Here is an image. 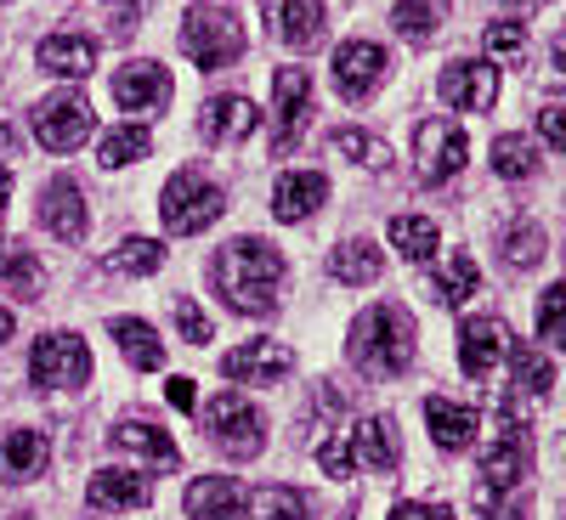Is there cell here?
Masks as SVG:
<instances>
[{"instance_id":"6da1fadb","label":"cell","mask_w":566,"mask_h":520,"mask_svg":"<svg viewBox=\"0 0 566 520\" xmlns=\"http://www.w3.org/2000/svg\"><path fill=\"white\" fill-rule=\"evenodd\" d=\"M216 289L232 311L244 317H266L277 306V289H283V255L266 244V238H232L221 255H216Z\"/></svg>"},{"instance_id":"7a4b0ae2","label":"cell","mask_w":566,"mask_h":520,"mask_svg":"<svg viewBox=\"0 0 566 520\" xmlns=\"http://www.w3.org/2000/svg\"><path fill=\"white\" fill-rule=\"evenodd\" d=\"M352 362L368 373V380H397V373L413 368V317L386 300V306H368L352 322Z\"/></svg>"},{"instance_id":"3957f363","label":"cell","mask_w":566,"mask_h":520,"mask_svg":"<svg viewBox=\"0 0 566 520\" xmlns=\"http://www.w3.org/2000/svg\"><path fill=\"white\" fill-rule=\"evenodd\" d=\"M227 210V193L205 176V170H176L165 181L159 193V215H165V232H176V238H193V232H205L210 221H221Z\"/></svg>"},{"instance_id":"277c9868","label":"cell","mask_w":566,"mask_h":520,"mask_svg":"<svg viewBox=\"0 0 566 520\" xmlns=\"http://www.w3.org/2000/svg\"><path fill=\"white\" fill-rule=\"evenodd\" d=\"M181 52L193 57L205 74H216L232 57H244V29L221 7H199V12H187V23H181Z\"/></svg>"},{"instance_id":"5b68a950","label":"cell","mask_w":566,"mask_h":520,"mask_svg":"<svg viewBox=\"0 0 566 520\" xmlns=\"http://www.w3.org/2000/svg\"><path fill=\"white\" fill-rule=\"evenodd\" d=\"M205 424H210L216 447H227L232 458H255V453L266 447V418H261L239 391H221V396L205 407Z\"/></svg>"},{"instance_id":"8992f818","label":"cell","mask_w":566,"mask_h":520,"mask_svg":"<svg viewBox=\"0 0 566 520\" xmlns=\"http://www.w3.org/2000/svg\"><path fill=\"white\" fill-rule=\"evenodd\" d=\"M29 373H34V385H45V391H74V385H85L91 380V346L80 340V335H40L34 340V357H29Z\"/></svg>"},{"instance_id":"52a82bcc","label":"cell","mask_w":566,"mask_h":520,"mask_svg":"<svg viewBox=\"0 0 566 520\" xmlns=\"http://www.w3.org/2000/svg\"><path fill=\"white\" fill-rule=\"evenodd\" d=\"M464 159H470V141H464V130H459L453 119H424V125L413 130V165H419V181H424V187L459 176Z\"/></svg>"},{"instance_id":"ba28073f","label":"cell","mask_w":566,"mask_h":520,"mask_svg":"<svg viewBox=\"0 0 566 520\" xmlns=\"http://www.w3.org/2000/svg\"><path fill=\"white\" fill-rule=\"evenodd\" d=\"M533 469V447H527V431L515 418H504V436L482 453V492L476 498H499V492H522Z\"/></svg>"},{"instance_id":"9c48e42d","label":"cell","mask_w":566,"mask_h":520,"mask_svg":"<svg viewBox=\"0 0 566 520\" xmlns=\"http://www.w3.org/2000/svg\"><path fill=\"white\" fill-rule=\"evenodd\" d=\"M34 136H40V148H52V153L85 148V136H91V103L74 97V91H63V97H45V103L34 108Z\"/></svg>"},{"instance_id":"30bf717a","label":"cell","mask_w":566,"mask_h":520,"mask_svg":"<svg viewBox=\"0 0 566 520\" xmlns=\"http://www.w3.org/2000/svg\"><path fill=\"white\" fill-rule=\"evenodd\" d=\"M272 108H277L272 153H290L306 130V114H312V74L306 68H277L272 74Z\"/></svg>"},{"instance_id":"8fae6325","label":"cell","mask_w":566,"mask_h":520,"mask_svg":"<svg viewBox=\"0 0 566 520\" xmlns=\"http://www.w3.org/2000/svg\"><path fill=\"white\" fill-rule=\"evenodd\" d=\"M437 97H442L448 108H459V114H488V108L499 103V68H493V63H470V57H459V63L442 68Z\"/></svg>"},{"instance_id":"7c38bea8","label":"cell","mask_w":566,"mask_h":520,"mask_svg":"<svg viewBox=\"0 0 566 520\" xmlns=\"http://www.w3.org/2000/svg\"><path fill=\"white\" fill-rule=\"evenodd\" d=\"M510 322L504 317H470L459 328V368L470 373V380H488V373L510 357Z\"/></svg>"},{"instance_id":"4fadbf2b","label":"cell","mask_w":566,"mask_h":520,"mask_svg":"<svg viewBox=\"0 0 566 520\" xmlns=\"http://www.w3.org/2000/svg\"><path fill=\"white\" fill-rule=\"evenodd\" d=\"M290 368H295V351L277 340H244L239 351L221 357V373L232 385H277Z\"/></svg>"},{"instance_id":"5bb4252c","label":"cell","mask_w":566,"mask_h":520,"mask_svg":"<svg viewBox=\"0 0 566 520\" xmlns=\"http://www.w3.org/2000/svg\"><path fill=\"white\" fill-rule=\"evenodd\" d=\"M391 57H386V45H374V40H346L340 52H335V85H340V97L363 103L368 91H380Z\"/></svg>"},{"instance_id":"9a60e30c","label":"cell","mask_w":566,"mask_h":520,"mask_svg":"<svg viewBox=\"0 0 566 520\" xmlns=\"http://www.w3.org/2000/svg\"><path fill=\"white\" fill-rule=\"evenodd\" d=\"M40 226L52 232L57 244H80V238H85L91 215H85V199H80V187H74L69 176H57V181L40 187Z\"/></svg>"},{"instance_id":"2e32d148","label":"cell","mask_w":566,"mask_h":520,"mask_svg":"<svg viewBox=\"0 0 566 520\" xmlns=\"http://www.w3.org/2000/svg\"><path fill=\"white\" fill-rule=\"evenodd\" d=\"M114 103L125 114H159V108H170V74L159 63H125L114 74Z\"/></svg>"},{"instance_id":"e0dca14e","label":"cell","mask_w":566,"mask_h":520,"mask_svg":"<svg viewBox=\"0 0 566 520\" xmlns=\"http://www.w3.org/2000/svg\"><path fill=\"white\" fill-rule=\"evenodd\" d=\"M352 464L374 469V476H391V469L402 464V442H397V424H391L386 413L363 418L357 431H352Z\"/></svg>"},{"instance_id":"ac0fdd59","label":"cell","mask_w":566,"mask_h":520,"mask_svg":"<svg viewBox=\"0 0 566 520\" xmlns=\"http://www.w3.org/2000/svg\"><path fill=\"white\" fill-rule=\"evenodd\" d=\"M108 442H114L119 453H142V458H148L154 469H165V476H170V469H181V447H176V442L159 431L154 418H119Z\"/></svg>"},{"instance_id":"d6986e66","label":"cell","mask_w":566,"mask_h":520,"mask_svg":"<svg viewBox=\"0 0 566 520\" xmlns=\"http://www.w3.org/2000/svg\"><path fill=\"white\" fill-rule=\"evenodd\" d=\"M424 424H431V442H437L442 453H464L470 442H476V431H482L476 407H459V402H448V396L424 402Z\"/></svg>"},{"instance_id":"ffe728a7","label":"cell","mask_w":566,"mask_h":520,"mask_svg":"<svg viewBox=\"0 0 566 520\" xmlns=\"http://www.w3.org/2000/svg\"><path fill=\"white\" fill-rule=\"evenodd\" d=\"M323 199H328V181L317 170H290V176H277V187H272V215L277 221H306Z\"/></svg>"},{"instance_id":"44dd1931","label":"cell","mask_w":566,"mask_h":520,"mask_svg":"<svg viewBox=\"0 0 566 520\" xmlns=\"http://www.w3.org/2000/svg\"><path fill=\"white\" fill-rule=\"evenodd\" d=\"M85 498L97 509H148L154 487H148V476H136V469H97L91 487H85Z\"/></svg>"},{"instance_id":"7402d4cb","label":"cell","mask_w":566,"mask_h":520,"mask_svg":"<svg viewBox=\"0 0 566 520\" xmlns=\"http://www.w3.org/2000/svg\"><path fill=\"white\" fill-rule=\"evenodd\" d=\"M255 125H261V114H255L250 97H210L205 114H199V136L205 141H244Z\"/></svg>"},{"instance_id":"603a6c76","label":"cell","mask_w":566,"mask_h":520,"mask_svg":"<svg viewBox=\"0 0 566 520\" xmlns=\"http://www.w3.org/2000/svg\"><path fill=\"white\" fill-rule=\"evenodd\" d=\"M187 514L193 520H244V492L232 476H199L187 487Z\"/></svg>"},{"instance_id":"cb8c5ba5","label":"cell","mask_w":566,"mask_h":520,"mask_svg":"<svg viewBox=\"0 0 566 520\" xmlns=\"http://www.w3.org/2000/svg\"><path fill=\"white\" fill-rule=\"evenodd\" d=\"M40 68L45 74H63V79H85V74H97V45H91L85 34H52V40H40Z\"/></svg>"},{"instance_id":"d4e9b609","label":"cell","mask_w":566,"mask_h":520,"mask_svg":"<svg viewBox=\"0 0 566 520\" xmlns=\"http://www.w3.org/2000/svg\"><path fill=\"white\" fill-rule=\"evenodd\" d=\"M272 34L283 45H295V52L317 45L323 40V0H277L272 7Z\"/></svg>"},{"instance_id":"484cf974","label":"cell","mask_w":566,"mask_h":520,"mask_svg":"<svg viewBox=\"0 0 566 520\" xmlns=\"http://www.w3.org/2000/svg\"><path fill=\"white\" fill-rule=\"evenodd\" d=\"M45 458H52V442L40 431H7V442H0V481H34Z\"/></svg>"},{"instance_id":"4316f807","label":"cell","mask_w":566,"mask_h":520,"mask_svg":"<svg viewBox=\"0 0 566 520\" xmlns=\"http://www.w3.org/2000/svg\"><path fill=\"white\" fill-rule=\"evenodd\" d=\"M0 283L18 300H40L45 295V266L29 244H0Z\"/></svg>"},{"instance_id":"83f0119b","label":"cell","mask_w":566,"mask_h":520,"mask_svg":"<svg viewBox=\"0 0 566 520\" xmlns=\"http://www.w3.org/2000/svg\"><path fill=\"white\" fill-rule=\"evenodd\" d=\"M108 335L119 340V351H125V362H130V368H142V373L165 368V340H159L142 317H114V322H108Z\"/></svg>"},{"instance_id":"f1b7e54d","label":"cell","mask_w":566,"mask_h":520,"mask_svg":"<svg viewBox=\"0 0 566 520\" xmlns=\"http://www.w3.org/2000/svg\"><path fill=\"white\" fill-rule=\"evenodd\" d=\"M380 272H386V255L368 238H346L340 250H328V277L335 283H374Z\"/></svg>"},{"instance_id":"f546056e","label":"cell","mask_w":566,"mask_h":520,"mask_svg":"<svg viewBox=\"0 0 566 520\" xmlns=\"http://www.w3.org/2000/svg\"><path fill=\"white\" fill-rule=\"evenodd\" d=\"M476 289H482V272H476V261H470L464 250H453V255L442 261V272L431 277V295H437L442 306H464Z\"/></svg>"},{"instance_id":"4dcf8cb0","label":"cell","mask_w":566,"mask_h":520,"mask_svg":"<svg viewBox=\"0 0 566 520\" xmlns=\"http://www.w3.org/2000/svg\"><path fill=\"white\" fill-rule=\"evenodd\" d=\"M397 34L424 45V40H437V29L448 23V0H397V12H391Z\"/></svg>"},{"instance_id":"1f68e13d","label":"cell","mask_w":566,"mask_h":520,"mask_svg":"<svg viewBox=\"0 0 566 520\" xmlns=\"http://www.w3.org/2000/svg\"><path fill=\"white\" fill-rule=\"evenodd\" d=\"M391 244H397L402 261L424 266V261L437 255V221H431V215H397V221H391Z\"/></svg>"},{"instance_id":"d6a6232c","label":"cell","mask_w":566,"mask_h":520,"mask_svg":"<svg viewBox=\"0 0 566 520\" xmlns=\"http://www.w3.org/2000/svg\"><path fill=\"white\" fill-rule=\"evenodd\" d=\"M103 266L119 272V277H148V272L165 266V244H159V238H125L119 250H108Z\"/></svg>"},{"instance_id":"836d02e7","label":"cell","mask_w":566,"mask_h":520,"mask_svg":"<svg viewBox=\"0 0 566 520\" xmlns=\"http://www.w3.org/2000/svg\"><path fill=\"white\" fill-rule=\"evenodd\" d=\"M250 520H312V498L295 487H261L250 498Z\"/></svg>"},{"instance_id":"e575fe53","label":"cell","mask_w":566,"mask_h":520,"mask_svg":"<svg viewBox=\"0 0 566 520\" xmlns=\"http://www.w3.org/2000/svg\"><path fill=\"white\" fill-rule=\"evenodd\" d=\"M148 153H154V136L142 130V125H119V130H108V136L97 141V159H103L108 170L136 165V159H148Z\"/></svg>"},{"instance_id":"d590c367","label":"cell","mask_w":566,"mask_h":520,"mask_svg":"<svg viewBox=\"0 0 566 520\" xmlns=\"http://www.w3.org/2000/svg\"><path fill=\"white\" fill-rule=\"evenodd\" d=\"M493 170L504 176V181H527L533 170H538V148H533V136H499L493 141Z\"/></svg>"},{"instance_id":"8d00e7d4","label":"cell","mask_w":566,"mask_h":520,"mask_svg":"<svg viewBox=\"0 0 566 520\" xmlns=\"http://www.w3.org/2000/svg\"><path fill=\"white\" fill-rule=\"evenodd\" d=\"M510 368H515V391H527V396H549L555 368H549V357H544V351H533V346H510Z\"/></svg>"},{"instance_id":"74e56055","label":"cell","mask_w":566,"mask_h":520,"mask_svg":"<svg viewBox=\"0 0 566 520\" xmlns=\"http://www.w3.org/2000/svg\"><path fill=\"white\" fill-rule=\"evenodd\" d=\"M328 148L346 153L352 165H368V170H386L391 165V148H386L380 136H368V130H335V136H328Z\"/></svg>"},{"instance_id":"f35d334b","label":"cell","mask_w":566,"mask_h":520,"mask_svg":"<svg viewBox=\"0 0 566 520\" xmlns=\"http://www.w3.org/2000/svg\"><path fill=\"white\" fill-rule=\"evenodd\" d=\"M482 45H488V57L493 63H527V23H515V18H504V23H488V34H482Z\"/></svg>"},{"instance_id":"ab89813d","label":"cell","mask_w":566,"mask_h":520,"mask_svg":"<svg viewBox=\"0 0 566 520\" xmlns=\"http://www.w3.org/2000/svg\"><path fill=\"white\" fill-rule=\"evenodd\" d=\"M504 261H510L515 272H533V266L544 261V226L515 221V226L504 232Z\"/></svg>"},{"instance_id":"60d3db41","label":"cell","mask_w":566,"mask_h":520,"mask_svg":"<svg viewBox=\"0 0 566 520\" xmlns=\"http://www.w3.org/2000/svg\"><path fill=\"white\" fill-rule=\"evenodd\" d=\"M538 335L549 346H566V283H549L538 295Z\"/></svg>"},{"instance_id":"b9f144b4","label":"cell","mask_w":566,"mask_h":520,"mask_svg":"<svg viewBox=\"0 0 566 520\" xmlns=\"http://www.w3.org/2000/svg\"><path fill=\"white\" fill-rule=\"evenodd\" d=\"M476 503H482V520H527V492H499Z\"/></svg>"},{"instance_id":"7bdbcfd3","label":"cell","mask_w":566,"mask_h":520,"mask_svg":"<svg viewBox=\"0 0 566 520\" xmlns=\"http://www.w3.org/2000/svg\"><path fill=\"white\" fill-rule=\"evenodd\" d=\"M176 328H181V335L193 340V346H205V340H210V317H205L193 300H176Z\"/></svg>"},{"instance_id":"ee69618b","label":"cell","mask_w":566,"mask_h":520,"mask_svg":"<svg viewBox=\"0 0 566 520\" xmlns=\"http://www.w3.org/2000/svg\"><path fill=\"white\" fill-rule=\"evenodd\" d=\"M317 464H323V476H352V442H317Z\"/></svg>"},{"instance_id":"f6af8a7d","label":"cell","mask_w":566,"mask_h":520,"mask_svg":"<svg viewBox=\"0 0 566 520\" xmlns=\"http://www.w3.org/2000/svg\"><path fill=\"white\" fill-rule=\"evenodd\" d=\"M538 136L549 141V148L566 153V108H544V114H538Z\"/></svg>"},{"instance_id":"bcb514c9","label":"cell","mask_w":566,"mask_h":520,"mask_svg":"<svg viewBox=\"0 0 566 520\" xmlns=\"http://www.w3.org/2000/svg\"><path fill=\"white\" fill-rule=\"evenodd\" d=\"M391 520H453V509L448 503H397Z\"/></svg>"},{"instance_id":"7dc6e473","label":"cell","mask_w":566,"mask_h":520,"mask_svg":"<svg viewBox=\"0 0 566 520\" xmlns=\"http://www.w3.org/2000/svg\"><path fill=\"white\" fill-rule=\"evenodd\" d=\"M165 396H170V407L193 413V402H199V385H193V380H170V391H165Z\"/></svg>"},{"instance_id":"c3c4849f","label":"cell","mask_w":566,"mask_h":520,"mask_svg":"<svg viewBox=\"0 0 566 520\" xmlns=\"http://www.w3.org/2000/svg\"><path fill=\"white\" fill-rule=\"evenodd\" d=\"M18 148H23L18 130H12V125H0V159H18Z\"/></svg>"},{"instance_id":"681fc988","label":"cell","mask_w":566,"mask_h":520,"mask_svg":"<svg viewBox=\"0 0 566 520\" xmlns=\"http://www.w3.org/2000/svg\"><path fill=\"white\" fill-rule=\"evenodd\" d=\"M549 63H555V79H566V34L555 40V57H549Z\"/></svg>"},{"instance_id":"f907efd6","label":"cell","mask_w":566,"mask_h":520,"mask_svg":"<svg viewBox=\"0 0 566 520\" xmlns=\"http://www.w3.org/2000/svg\"><path fill=\"white\" fill-rule=\"evenodd\" d=\"M12 328H18V322H12V311L0 306V340H12Z\"/></svg>"},{"instance_id":"816d5d0a","label":"cell","mask_w":566,"mask_h":520,"mask_svg":"<svg viewBox=\"0 0 566 520\" xmlns=\"http://www.w3.org/2000/svg\"><path fill=\"white\" fill-rule=\"evenodd\" d=\"M108 7H114V12H119V18H130V12H136V7H142V0H108Z\"/></svg>"},{"instance_id":"f5cc1de1","label":"cell","mask_w":566,"mask_h":520,"mask_svg":"<svg viewBox=\"0 0 566 520\" xmlns=\"http://www.w3.org/2000/svg\"><path fill=\"white\" fill-rule=\"evenodd\" d=\"M7 193H12V176H7V165H0V204H7Z\"/></svg>"},{"instance_id":"db71d44e","label":"cell","mask_w":566,"mask_h":520,"mask_svg":"<svg viewBox=\"0 0 566 520\" xmlns=\"http://www.w3.org/2000/svg\"><path fill=\"white\" fill-rule=\"evenodd\" d=\"M504 7H515V12H533V7H544V0H504Z\"/></svg>"},{"instance_id":"11a10c76","label":"cell","mask_w":566,"mask_h":520,"mask_svg":"<svg viewBox=\"0 0 566 520\" xmlns=\"http://www.w3.org/2000/svg\"><path fill=\"white\" fill-rule=\"evenodd\" d=\"M12 520H29V514H12Z\"/></svg>"},{"instance_id":"9f6ffc18","label":"cell","mask_w":566,"mask_h":520,"mask_svg":"<svg viewBox=\"0 0 566 520\" xmlns=\"http://www.w3.org/2000/svg\"><path fill=\"white\" fill-rule=\"evenodd\" d=\"M346 520H352V514H346Z\"/></svg>"}]
</instances>
